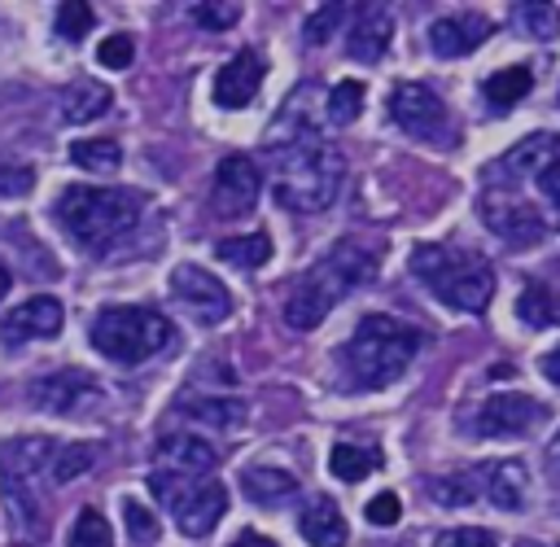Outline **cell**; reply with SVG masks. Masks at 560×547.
I'll use <instances>...</instances> for the list:
<instances>
[{"label": "cell", "instance_id": "obj_11", "mask_svg": "<svg viewBox=\"0 0 560 547\" xmlns=\"http://www.w3.org/2000/svg\"><path fill=\"white\" fill-rule=\"evenodd\" d=\"M389 114L394 123L416 136V140H429V144H446L455 131H451V118H446V105L438 101L433 88L424 83H398L394 96H389Z\"/></svg>", "mask_w": 560, "mask_h": 547}, {"label": "cell", "instance_id": "obj_15", "mask_svg": "<svg viewBox=\"0 0 560 547\" xmlns=\"http://www.w3.org/2000/svg\"><path fill=\"white\" fill-rule=\"evenodd\" d=\"M258 188H262L258 162L245 158V153H228L214 166V193H210V201H214L219 214H245L258 201Z\"/></svg>", "mask_w": 560, "mask_h": 547}, {"label": "cell", "instance_id": "obj_8", "mask_svg": "<svg viewBox=\"0 0 560 547\" xmlns=\"http://www.w3.org/2000/svg\"><path fill=\"white\" fill-rule=\"evenodd\" d=\"M149 486H153V494H162L179 534H188V538H206L228 512V490L214 477H175V473L153 468Z\"/></svg>", "mask_w": 560, "mask_h": 547}, {"label": "cell", "instance_id": "obj_38", "mask_svg": "<svg viewBox=\"0 0 560 547\" xmlns=\"http://www.w3.org/2000/svg\"><path fill=\"white\" fill-rule=\"evenodd\" d=\"M192 22L206 31H228L241 22V4H192Z\"/></svg>", "mask_w": 560, "mask_h": 547}, {"label": "cell", "instance_id": "obj_32", "mask_svg": "<svg viewBox=\"0 0 560 547\" xmlns=\"http://www.w3.org/2000/svg\"><path fill=\"white\" fill-rule=\"evenodd\" d=\"M359 109H363V83H359V79H341V83L328 92V105H324L328 123H332V127H346V123L359 118Z\"/></svg>", "mask_w": 560, "mask_h": 547}, {"label": "cell", "instance_id": "obj_45", "mask_svg": "<svg viewBox=\"0 0 560 547\" xmlns=\"http://www.w3.org/2000/svg\"><path fill=\"white\" fill-rule=\"evenodd\" d=\"M538 368H542V376H547L551 385H560V346H551V350L538 359Z\"/></svg>", "mask_w": 560, "mask_h": 547}, {"label": "cell", "instance_id": "obj_41", "mask_svg": "<svg viewBox=\"0 0 560 547\" xmlns=\"http://www.w3.org/2000/svg\"><path fill=\"white\" fill-rule=\"evenodd\" d=\"M433 547H494V538H490L486 529H477V525H459V529L438 534Z\"/></svg>", "mask_w": 560, "mask_h": 547}, {"label": "cell", "instance_id": "obj_25", "mask_svg": "<svg viewBox=\"0 0 560 547\" xmlns=\"http://www.w3.org/2000/svg\"><path fill=\"white\" fill-rule=\"evenodd\" d=\"M241 490L254 499V503H284L293 490H298V477L284 473V468H267V464H254L241 473Z\"/></svg>", "mask_w": 560, "mask_h": 547}, {"label": "cell", "instance_id": "obj_33", "mask_svg": "<svg viewBox=\"0 0 560 547\" xmlns=\"http://www.w3.org/2000/svg\"><path fill=\"white\" fill-rule=\"evenodd\" d=\"M346 9H350V4H319V9L302 22V39H306L311 48L328 44V39H332V31L346 22Z\"/></svg>", "mask_w": 560, "mask_h": 547}, {"label": "cell", "instance_id": "obj_24", "mask_svg": "<svg viewBox=\"0 0 560 547\" xmlns=\"http://www.w3.org/2000/svg\"><path fill=\"white\" fill-rule=\"evenodd\" d=\"M109 105H114V92H109V83H101V79H74V83L61 92V118H66V123H92V118H101Z\"/></svg>", "mask_w": 560, "mask_h": 547}, {"label": "cell", "instance_id": "obj_16", "mask_svg": "<svg viewBox=\"0 0 560 547\" xmlns=\"http://www.w3.org/2000/svg\"><path fill=\"white\" fill-rule=\"evenodd\" d=\"M61 324H66L61 302L48 298V293H35V298H26L22 306H13V311L4 315L0 333H4L9 346H22V341H52V337L61 333Z\"/></svg>", "mask_w": 560, "mask_h": 547}, {"label": "cell", "instance_id": "obj_10", "mask_svg": "<svg viewBox=\"0 0 560 547\" xmlns=\"http://www.w3.org/2000/svg\"><path fill=\"white\" fill-rule=\"evenodd\" d=\"M481 219H486V228H490L494 236H503L508 245H529V241H538V236L547 232V219H551V214H547L538 201H529L516 184L490 179L486 193H481Z\"/></svg>", "mask_w": 560, "mask_h": 547}, {"label": "cell", "instance_id": "obj_36", "mask_svg": "<svg viewBox=\"0 0 560 547\" xmlns=\"http://www.w3.org/2000/svg\"><path fill=\"white\" fill-rule=\"evenodd\" d=\"M516 18L534 39H556L560 35V9L556 4H516Z\"/></svg>", "mask_w": 560, "mask_h": 547}, {"label": "cell", "instance_id": "obj_28", "mask_svg": "<svg viewBox=\"0 0 560 547\" xmlns=\"http://www.w3.org/2000/svg\"><path fill=\"white\" fill-rule=\"evenodd\" d=\"M516 315L529 328H551V324H560V298L547 284H525L516 298Z\"/></svg>", "mask_w": 560, "mask_h": 547}, {"label": "cell", "instance_id": "obj_12", "mask_svg": "<svg viewBox=\"0 0 560 547\" xmlns=\"http://www.w3.org/2000/svg\"><path fill=\"white\" fill-rule=\"evenodd\" d=\"M166 284H171V298L179 302V311L192 315L197 324H219V319H228V311H232L228 289H223L206 267H197V263H175Z\"/></svg>", "mask_w": 560, "mask_h": 547}, {"label": "cell", "instance_id": "obj_35", "mask_svg": "<svg viewBox=\"0 0 560 547\" xmlns=\"http://www.w3.org/2000/svg\"><path fill=\"white\" fill-rule=\"evenodd\" d=\"M114 534H109V521L96 512V508H83L74 529H70V547H109Z\"/></svg>", "mask_w": 560, "mask_h": 547}, {"label": "cell", "instance_id": "obj_34", "mask_svg": "<svg viewBox=\"0 0 560 547\" xmlns=\"http://www.w3.org/2000/svg\"><path fill=\"white\" fill-rule=\"evenodd\" d=\"M57 35L61 39H83L92 26H96V13H92V4H83V0H70V4H57Z\"/></svg>", "mask_w": 560, "mask_h": 547}, {"label": "cell", "instance_id": "obj_2", "mask_svg": "<svg viewBox=\"0 0 560 547\" xmlns=\"http://www.w3.org/2000/svg\"><path fill=\"white\" fill-rule=\"evenodd\" d=\"M372 271H376V258H372L363 245H354V241L332 245V249L289 289V298H284V324L298 328V333L324 324V315H328L354 284L372 280Z\"/></svg>", "mask_w": 560, "mask_h": 547}, {"label": "cell", "instance_id": "obj_44", "mask_svg": "<svg viewBox=\"0 0 560 547\" xmlns=\"http://www.w3.org/2000/svg\"><path fill=\"white\" fill-rule=\"evenodd\" d=\"M542 464H547V477H551V481H560V429H556V438L547 442V451H542Z\"/></svg>", "mask_w": 560, "mask_h": 547}, {"label": "cell", "instance_id": "obj_42", "mask_svg": "<svg viewBox=\"0 0 560 547\" xmlns=\"http://www.w3.org/2000/svg\"><path fill=\"white\" fill-rule=\"evenodd\" d=\"M398 516H402V503H398L394 490H381L376 499H368V521L372 525H394Z\"/></svg>", "mask_w": 560, "mask_h": 547}, {"label": "cell", "instance_id": "obj_9", "mask_svg": "<svg viewBox=\"0 0 560 547\" xmlns=\"http://www.w3.org/2000/svg\"><path fill=\"white\" fill-rule=\"evenodd\" d=\"M494 175H508L512 184H534L538 206L547 214H560V136L542 131V136H525L516 149H508V158L494 162Z\"/></svg>", "mask_w": 560, "mask_h": 547}, {"label": "cell", "instance_id": "obj_39", "mask_svg": "<svg viewBox=\"0 0 560 547\" xmlns=\"http://www.w3.org/2000/svg\"><path fill=\"white\" fill-rule=\"evenodd\" d=\"M433 494H438V503H451V508L472 503L477 477H472V473H464V477H442V481H433Z\"/></svg>", "mask_w": 560, "mask_h": 547}, {"label": "cell", "instance_id": "obj_27", "mask_svg": "<svg viewBox=\"0 0 560 547\" xmlns=\"http://www.w3.org/2000/svg\"><path fill=\"white\" fill-rule=\"evenodd\" d=\"M219 258L241 267V271H254L271 258V236L267 232H249V236H223L219 241Z\"/></svg>", "mask_w": 560, "mask_h": 547}, {"label": "cell", "instance_id": "obj_48", "mask_svg": "<svg viewBox=\"0 0 560 547\" xmlns=\"http://www.w3.org/2000/svg\"><path fill=\"white\" fill-rule=\"evenodd\" d=\"M521 547H560V543H521Z\"/></svg>", "mask_w": 560, "mask_h": 547}, {"label": "cell", "instance_id": "obj_47", "mask_svg": "<svg viewBox=\"0 0 560 547\" xmlns=\"http://www.w3.org/2000/svg\"><path fill=\"white\" fill-rule=\"evenodd\" d=\"M9 284H13V276H9V267H4V263H0V298H4V293H9Z\"/></svg>", "mask_w": 560, "mask_h": 547}, {"label": "cell", "instance_id": "obj_21", "mask_svg": "<svg viewBox=\"0 0 560 547\" xmlns=\"http://www.w3.org/2000/svg\"><path fill=\"white\" fill-rule=\"evenodd\" d=\"M179 416L192 424H210V429H241L249 420V403L232 394H188L179 398Z\"/></svg>", "mask_w": 560, "mask_h": 547}, {"label": "cell", "instance_id": "obj_13", "mask_svg": "<svg viewBox=\"0 0 560 547\" xmlns=\"http://www.w3.org/2000/svg\"><path fill=\"white\" fill-rule=\"evenodd\" d=\"M105 398L101 381L83 368H61V372H48L31 385V403L39 411H52V416H83L92 411L96 403Z\"/></svg>", "mask_w": 560, "mask_h": 547}, {"label": "cell", "instance_id": "obj_40", "mask_svg": "<svg viewBox=\"0 0 560 547\" xmlns=\"http://www.w3.org/2000/svg\"><path fill=\"white\" fill-rule=\"evenodd\" d=\"M131 57H136V44H131L127 35H109V39L96 48V61H101L105 70H127Z\"/></svg>", "mask_w": 560, "mask_h": 547}, {"label": "cell", "instance_id": "obj_5", "mask_svg": "<svg viewBox=\"0 0 560 547\" xmlns=\"http://www.w3.org/2000/svg\"><path fill=\"white\" fill-rule=\"evenodd\" d=\"M57 442L44 433L31 438H9L0 442V494L9 508V521L18 529L22 543H39L44 538V516H39V499H35V477L52 468Z\"/></svg>", "mask_w": 560, "mask_h": 547}, {"label": "cell", "instance_id": "obj_46", "mask_svg": "<svg viewBox=\"0 0 560 547\" xmlns=\"http://www.w3.org/2000/svg\"><path fill=\"white\" fill-rule=\"evenodd\" d=\"M232 547H276V543H271L267 534H258V529H245V534H241Z\"/></svg>", "mask_w": 560, "mask_h": 547}, {"label": "cell", "instance_id": "obj_29", "mask_svg": "<svg viewBox=\"0 0 560 547\" xmlns=\"http://www.w3.org/2000/svg\"><path fill=\"white\" fill-rule=\"evenodd\" d=\"M381 464V455L372 451V446H354V442H337L332 446V455H328V468H332V477L337 481H363L372 468Z\"/></svg>", "mask_w": 560, "mask_h": 547}, {"label": "cell", "instance_id": "obj_1", "mask_svg": "<svg viewBox=\"0 0 560 547\" xmlns=\"http://www.w3.org/2000/svg\"><path fill=\"white\" fill-rule=\"evenodd\" d=\"M341 175H346V158L337 144H324L319 131L271 149V193L293 214L328 210L341 193Z\"/></svg>", "mask_w": 560, "mask_h": 547}, {"label": "cell", "instance_id": "obj_19", "mask_svg": "<svg viewBox=\"0 0 560 547\" xmlns=\"http://www.w3.org/2000/svg\"><path fill=\"white\" fill-rule=\"evenodd\" d=\"M389 39H394V13L385 4H359L354 22H350V35H346L350 57L354 61H381Z\"/></svg>", "mask_w": 560, "mask_h": 547}, {"label": "cell", "instance_id": "obj_6", "mask_svg": "<svg viewBox=\"0 0 560 547\" xmlns=\"http://www.w3.org/2000/svg\"><path fill=\"white\" fill-rule=\"evenodd\" d=\"M411 271L433 289V298H442L455 311H486L494 298V271L486 258L464 254V249H446V245H416L411 249Z\"/></svg>", "mask_w": 560, "mask_h": 547}, {"label": "cell", "instance_id": "obj_22", "mask_svg": "<svg viewBox=\"0 0 560 547\" xmlns=\"http://www.w3.org/2000/svg\"><path fill=\"white\" fill-rule=\"evenodd\" d=\"M486 494L503 512H521L529 499V468L525 459H494L486 468Z\"/></svg>", "mask_w": 560, "mask_h": 547}, {"label": "cell", "instance_id": "obj_30", "mask_svg": "<svg viewBox=\"0 0 560 547\" xmlns=\"http://www.w3.org/2000/svg\"><path fill=\"white\" fill-rule=\"evenodd\" d=\"M70 162L79 171H92V175H114L122 166V153L114 140H74L70 144Z\"/></svg>", "mask_w": 560, "mask_h": 547}, {"label": "cell", "instance_id": "obj_31", "mask_svg": "<svg viewBox=\"0 0 560 547\" xmlns=\"http://www.w3.org/2000/svg\"><path fill=\"white\" fill-rule=\"evenodd\" d=\"M96 459H101V446H96V442H70V446H57L48 477H52L57 486H66V481L83 477V473H88Z\"/></svg>", "mask_w": 560, "mask_h": 547}, {"label": "cell", "instance_id": "obj_7", "mask_svg": "<svg viewBox=\"0 0 560 547\" xmlns=\"http://www.w3.org/2000/svg\"><path fill=\"white\" fill-rule=\"evenodd\" d=\"M92 350H101L114 363H140L175 341V324L158 315L153 306H105L92 328Z\"/></svg>", "mask_w": 560, "mask_h": 547}, {"label": "cell", "instance_id": "obj_17", "mask_svg": "<svg viewBox=\"0 0 560 547\" xmlns=\"http://www.w3.org/2000/svg\"><path fill=\"white\" fill-rule=\"evenodd\" d=\"M262 88V57L254 48L232 53L214 74V105L219 109H245Z\"/></svg>", "mask_w": 560, "mask_h": 547}, {"label": "cell", "instance_id": "obj_37", "mask_svg": "<svg viewBox=\"0 0 560 547\" xmlns=\"http://www.w3.org/2000/svg\"><path fill=\"white\" fill-rule=\"evenodd\" d=\"M122 516H127L131 547H153V543H158V521H153V512H149L144 503L127 499V503H122Z\"/></svg>", "mask_w": 560, "mask_h": 547}, {"label": "cell", "instance_id": "obj_26", "mask_svg": "<svg viewBox=\"0 0 560 547\" xmlns=\"http://www.w3.org/2000/svg\"><path fill=\"white\" fill-rule=\"evenodd\" d=\"M529 88H534L529 66H508V70H494V74L481 83V92H486L490 109H508V105H516V101H521Z\"/></svg>", "mask_w": 560, "mask_h": 547}, {"label": "cell", "instance_id": "obj_4", "mask_svg": "<svg viewBox=\"0 0 560 547\" xmlns=\"http://www.w3.org/2000/svg\"><path fill=\"white\" fill-rule=\"evenodd\" d=\"M420 350V333L394 315H363L346 341V376L354 389H381L407 372Z\"/></svg>", "mask_w": 560, "mask_h": 547}, {"label": "cell", "instance_id": "obj_43", "mask_svg": "<svg viewBox=\"0 0 560 547\" xmlns=\"http://www.w3.org/2000/svg\"><path fill=\"white\" fill-rule=\"evenodd\" d=\"M31 184H35V175L26 166H0V193L4 197H22Z\"/></svg>", "mask_w": 560, "mask_h": 547}, {"label": "cell", "instance_id": "obj_18", "mask_svg": "<svg viewBox=\"0 0 560 547\" xmlns=\"http://www.w3.org/2000/svg\"><path fill=\"white\" fill-rule=\"evenodd\" d=\"M153 464L175 477H210L219 468V451L197 433H166L153 451Z\"/></svg>", "mask_w": 560, "mask_h": 547}, {"label": "cell", "instance_id": "obj_3", "mask_svg": "<svg viewBox=\"0 0 560 547\" xmlns=\"http://www.w3.org/2000/svg\"><path fill=\"white\" fill-rule=\"evenodd\" d=\"M144 214V197L131 188H92V184H74L57 197V223L66 228V236L83 249H109L118 245Z\"/></svg>", "mask_w": 560, "mask_h": 547}, {"label": "cell", "instance_id": "obj_20", "mask_svg": "<svg viewBox=\"0 0 560 547\" xmlns=\"http://www.w3.org/2000/svg\"><path fill=\"white\" fill-rule=\"evenodd\" d=\"M486 35H490V18H472V13H464V18H438L429 26V48L438 57H468Z\"/></svg>", "mask_w": 560, "mask_h": 547}, {"label": "cell", "instance_id": "obj_23", "mask_svg": "<svg viewBox=\"0 0 560 547\" xmlns=\"http://www.w3.org/2000/svg\"><path fill=\"white\" fill-rule=\"evenodd\" d=\"M298 529H302V538L311 543V547H341L346 543V516H341V508L328 499V494H315L306 508H302V516H298Z\"/></svg>", "mask_w": 560, "mask_h": 547}, {"label": "cell", "instance_id": "obj_14", "mask_svg": "<svg viewBox=\"0 0 560 547\" xmlns=\"http://www.w3.org/2000/svg\"><path fill=\"white\" fill-rule=\"evenodd\" d=\"M542 416H547V407L529 394H490L477 411V433H486V438H525Z\"/></svg>", "mask_w": 560, "mask_h": 547}]
</instances>
